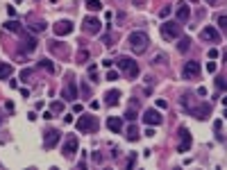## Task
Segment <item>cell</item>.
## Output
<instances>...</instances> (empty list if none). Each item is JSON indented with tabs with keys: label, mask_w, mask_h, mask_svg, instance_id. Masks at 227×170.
<instances>
[{
	"label": "cell",
	"mask_w": 227,
	"mask_h": 170,
	"mask_svg": "<svg viewBox=\"0 0 227 170\" xmlns=\"http://www.w3.org/2000/svg\"><path fill=\"white\" fill-rule=\"evenodd\" d=\"M12 73L14 68L9 64H0V80H7V77H12Z\"/></svg>",
	"instance_id": "7402d4cb"
},
{
	"label": "cell",
	"mask_w": 227,
	"mask_h": 170,
	"mask_svg": "<svg viewBox=\"0 0 227 170\" xmlns=\"http://www.w3.org/2000/svg\"><path fill=\"white\" fill-rule=\"evenodd\" d=\"M50 109H52L55 113H61V111H64V100H57V102H52V105H50Z\"/></svg>",
	"instance_id": "f546056e"
},
{
	"label": "cell",
	"mask_w": 227,
	"mask_h": 170,
	"mask_svg": "<svg viewBox=\"0 0 227 170\" xmlns=\"http://www.w3.org/2000/svg\"><path fill=\"white\" fill-rule=\"evenodd\" d=\"M179 145H177V152H188L193 145V138H191V131H188V127H179Z\"/></svg>",
	"instance_id": "52a82bcc"
},
{
	"label": "cell",
	"mask_w": 227,
	"mask_h": 170,
	"mask_svg": "<svg viewBox=\"0 0 227 170\" xmlns=\"http://www.w3.org/2000/svg\"><path fill=\"white\" fill-rule=\"evenodd\" d=\"M116 66H118V70H120L123 75H127V80H136V77H139V64L132 59V57H127V54L118 57Z\"/></svg>",
	"instance_id": "7a4b0ae2"
},
{
	"label": "cell",
	"mask_w": 227,
	"mask_h": 170,
	"mask_svg": "<svg viewBox=\"0 0 227 170\" xmlns=\"http://www.w3.org/2000/svg\"><path fill=\"white\" fill-rule=\"evenodd\" d=\"M30 30H32L34 34H39V32H43V30H45V23H43V21H39V23H32V25H30Z\"/></svg>",
	"instance_id": "4316f807"
},
{
	"label": "cell",
	"mask_w": 227,
	"mask_h": 170,
	"mask_svg": "<svg viewBox=\"0 0 227 170\" xmlns=\"http://www.w3.org/2000/svg\"><path fill=\"white\" fill-rule=\"evenodd\" d=\"M134 166H136V154L132 152L129 154V161H127V168H134Z\"/></svg>",
	"instance_id": "d590c367"
},
{
	"label": "cell",
	"mask_w": 227,
	"mask_h": 170,
	"mask_svg": "<svg viewBox=\"0 0 227 170\" xmlns=\"http://www.w3.org/2000/svg\"><path fill=\"white\" fill-rule=\"evenodd\" d=\"M188 16H191V9H188V5H186V3H179V5H177V21H179V23H186Z\"/></svg>",
	"instance_id": "ac0fdd59"
},
{
	"label": "cell",
	"mask_w": 227,
	"mask_h": 170,
	"mask_svg": "<svg viewBox=\"0 0 227 170\" xmlns=\"http://www.w3.org/2000/svg\"><path fill=\"white\" fill-rule=\"evenodd\" d=\"M107 80H109V82H116V80H118V70L107 68Z\"/></svg>",
	"instance_id": "1f68e13d"
},
{
	"label": "cell",
	"mask_w": 227,
	"mask_h": 170,
	"mask_svg": "<svg viewBox=\"0 0 227 170\" xmlns=\"http://www.w3.org/2000/svg\"><path fill=\"white\" fill-rule=\"evenodd\" d=\"M141 118H143L145 125H152V127H157V125H161V122H164V116H161L157 109H145Z\"/></svg>",
	"instance_id": "8fae6325"
},
{
	"label": "cell",
	"mask_w": 227,
	"mask_h": 170,
	"mask_svg": "<svg viewBox=\"0 0 227 170\" xmlns=\"http://www.w3.org/2000/svg\"><path fill=\"white\" fill-rule=\"evenodd\" d=\"M164 61H166V54H157L152 59V64H164Z\"/></svg>",
	"instance_id": "f35d334b"
},
{
	"label": "cell",
	"mask_w": 227,
	"mask_h": 170,
	"mask_svg": "<svg viewBox=\"0 0 227 170\" xmlns=\"http://www.w3.org/2000/svg\"><path fill=\"white\" fill-rule=\"evenodd\" d=\"M52 30H55V36H66V34L73 32V21H68V18L57 21V23L52 25Z\"/></svg>",
	"instance_id": "4fadbf2b"
},
{
	"label": "cell",
	"mask_w": 227,
	"mask_h": 170,
	"mask_svg": "<svg viewBox=\"0 0 227 170\" xmlns=\"http://www.w3.org/2000/svg\"><path fill=\"white\" fill-rule=\"evenodd\" d=\"M77 147H80V143H77V136H73V134H68L66 136V141H64V147H61V154L66 157V159H73V154L77 152Z\"/></svg>",
	"instance_id": "9c48e42d"
},
{
	"label": "cell",
	"mask_w": 227,
	"mask_h": 170,
	"mask_svg": "<svg viewBox=\"0 0 227 170\" xmlns=\"http://www.w3.org/2000/svg\"><path fill=\"white\" fill-rule=\"evenodd\" d=\"M114 64H116V61H114V59H102V66H105V68H111V66Z\"/></svg>",
	"instance_id": "b9f144b4"
},
{
	"label": "cell",
	"mask_w": 227,
	"mask_h": 170,
	"mask_svg": "<svg viewBox=\"0 0 227 170\" xmlns=\"http://www.w3.org/2000/svg\"><path fill=\"white\" fill-rule=\"evenodd\" d=\"M209 113H211V105H209V102H200V105H195L191 109V116L198 118V120H207V118H209Z\"/></svg>",
	"instance_id": "7c38bea8"
},
{
	"label": "cell",
	"mask_w": 227,
	"mask_h": 170,
	"mask_svg": "<svg viewBox=\"0 0 227 170\" xmlns=\"http://www.w3.org/2000/svg\"><path fill=\"white\" fill-rule=\"evenodd\" d=\"M132 3H134V7H143V5H145V0H132Z\"/></svg>",
	"instance_id": "7dc6e473"
},
{
	"label": "cell",
	"mask_w": 227,
	"mask_h": 170,
	"mask_svg": "<svg viewBox=\"0 0 227 170\" xmlns=\"http://www.w3.org/2000/svg\"><path fill=\"white\" fill-rule=\"evenodd\" d=\"M30 77H32V68H23L21 80H23V82H30Z\"/></svg>",
	"instance_id": "d6a6232c"
},
{
	"label": "cell",
	"mask_w": 227,
	"mask_h": 170,
	"mask_svg": "<svg viewBox=\"0 0 227 170\" xmlns=\"http://www.w3.org/2000/svg\"><path fill=\"white\" fill-rule=\"evenodd\" d=\"M207 73H216V61H209V64H207Z\"/></svg>",
	"instance_id": "ab89813d"
},
{
	"label": "cell",
	"mask_w": 227,
	"mask_h": 170,
	"mask_svg": "<svg viewBox=\"0 0 227 170\" xmlns=\"http://www.w3.org/2000/svg\"><path fill=\"white\" fill-rule=\"evenodd\" d=\"M111 41H114V36H111V34H105V36H102V43H105V45H109V48L114 45Z\"/></svg>",
	"instance_id": "e575fe53"
},
{
	"label": "cell",
	"mask_w": 227,
	"mask_h": 170,
	"mask_svg": "<svg viewBox=\"0 0 227 170\" xmlns=\"http://www.w3.org/2000/svg\"><path fill=\"white\" fill-rule=\"evenodd\" d=\"M200 39L207 41V43H220V32L216 30V27L207 25V27H202V30H200Z\"/></svg>",
	"instance_id": "30bf717a"
},
{
	"label": "cell",
	"mask_w": 227,
	"mask_h": 170,
	"mask_svg": "<svg viewBox=\"0 0 227 170\" xmlns=\"http://www.w3.org/2000/svg\"><path fill=\"white\" fill-rule=\"evenodd\" d=\"M216 21H218L220 30H223V32H227V16H225V14H218V16H216Z\"/></svg>",
	"instance_id": "83f0119b"
},
{
	"label": "cell",
	"mask_w": 227,
	"mask_h": 170,
	"mask_svg": "<svg viewBox=\"0 0 227 170\" xmlns=\"http://www.w3.org/2000/svg\"><path fill=\"white\" fill-rule=\"evenodd\" d=\"M200 61H186L182 66V80H195L200 77Z\"/></svg>",
	"instance_id": "8992f818"
},
{
	"label": "cell",
	"mask_w": 227,
	"mask_h": 170,
	"mask_svg": "<svg viewBox=\"0 0 227 170\" xmlns=\"http://www.w3.org/2000/svg\"><path fill=\"white\" fill-rule=\"evenodd\" d=\"M100 27H102V25H100L98 18H91V16L84 18V32H87V34H98Z\"/></svg>",
	"instance_id": "5bb4252c"
},
{
	"label": "cell",
	"mask_w": 227,
	"mask_h": 170,
	"mask_svg": "<svg viewBox=\"0 0 227 170\" xmlns=\"http://www.w3.org/2000/svg\"><path fill=\"white\" fill-rule=\"evenodd\" d=\"M16 3H21V0H16Z\"/></svg>",
	"instance_id": "f5cc1de1"
},
{
	"label": "cell",
	"mask_w": 227,
	"mask_h": 170,
	"mask_svg": "<svg viewBox=\"0 0 227 170\" xmlns=\"http://www.w3.org/2000/svg\"><path fill=\"white\" fill-rule=\"evenodd\" d=\"M198 95L204 98V95H207V89H204V86H200V89H198Z\"/></svg>",
	"instance_id": "bcb514c9"
},
{
	"label": "cell",
	"mask_w": 227,
	"mask_h": 170,
	"mask_svg": "<svg viewBox=\"0 0 227 170\" xmlns=\"http://www.w3.org/2000/svg\"><path fill=\"white\" fill-rule=\"evenodd\" d=\"M207 3H209V5H216V3H218V0H207Z\"/></svg>",
	"instance_id": "816d5d0a"
},
{
	"label": "cell",
	"mask_w": 227,
	"mask_h": 170,
	"mask_svg": "<svg viewBox=\"0 0 227 170\" xmlns=\"http://www.w3.org/2000/svg\"><path fill=\"white\" fill-rule=\"evenodd\" d=\"M145 136H155V129H152V125H150V127L145 129Z\"/></svg>",
	"instance_id": "c3c4849f"
},
{
	"label": "cell",
	"mask_w": 227,
	"mask_h": 170,
	"mask_svg": "<svg viewBox=\"0 0 227 170\" xmlns=\"http://www.w3.org/2000/svg\"><path fill=\"white\" fill-rule=\"evenodd\" d=\"M7 14H9V16L14 18V16H16V9H14V7H7Z\"/></svg>",
	"instance_id": "681fc988"
},
{
	"label": "cell",
	"mask_w": 227,
	"mask_h": 170,
	"mask_svg": "<svg viewBox=\"0 0 227 170\" xmlns=\"http://www.w3.org/2000/svg\"><path fill=\"white\" fill-rule=\"evenodd\" d=\"M89 93H91L89 84H82V98H89Z\"/></svg>",
	"instance_id": "74e56055"
},
{
	"label": "cell",
	"mask_w": 227,
	"mask_h": 170,
	"mask_svg": "<svg viewBox=\"0 0 227 170\" xmlns=\"http://www.w3.org/2000/svg\"><path fill=\"white\" fill-rule=\"evenodd\" d=\"M170 12H173L170 7H161V12H159V16H161V18H166V16H170Z\"/></svg>",
	"instance_id": "8d00e7d4"
},
{
	"label": "cell",
	"mask_w": 227,
	"mask_h": 170,
	"mask_svg": "<svg viewBox=\"0 0 227 170\" xmlns=\"http://www.w3.org/2000/svg\"><path fill=\"white\" fill-rule=\"evenodd\" d=\"M5 109L12 113V111H14V102H12V100H7V102H5Z\"/></svg>",
	"instance_id": "ee69618b"
},
{
	"label": "cell",
	"mask_w": 227,
	"mask_h": 170,
	"mask_svg": "<svg viewBox=\"0 0 227 170\" xmlns=\"http://www.w3.org/2000/svg\"><path fill=\"white\" fill-rule=\"evenodd\" d=\"M127 43H129V48H132L134 54H143L150 48V39H148L145 32H132L127 36Z\"/></svg>",
	"instance_id": "6da1fadb"
},
{
	"label": "cell",
	"mask_w": 227,
	"mask_h": 170,
	"mask_svg": "<svg viewBox=\"0 0 227 170\" xmlns=\"http://www.w3.org/2000/svg\"><path fill=\"white\" fill-rule=\"evenodd\" d=\"M188 48H191V39H188V36H182V41L177 43V50L179 52H188Z\"/></svg>",
	"instance_id": "603a6c76"
},
{
	"label": "cell",
	"mask_w": 227,
	"mask_h": 170,
	"mask_svg": "<svg viewBox=\"0 0 227 170\" xmlns=\"http://www.w3.org/2000/svg\"><path fill=\"white\" fill-rule=\"evenodd\" d=\"M75 59H77V64H87V61H89V52H87V50H80Z\"/></svg>",
	"instance_id": "f1b7e54d"
},
{
	"label": "cell",
	"mask_w": 227,
	"mask_h": 170,
	"mask_svg": "<svg viewBox=\"0 0 227 170\" xmlns=\"http://www.w3.org/2000/svg\"><path fill=\"white\" fill-rule=\"evenodd\" d=\"M36 48V41L32 39V36H23V43H21V48H18V50H21V52H32Z\"/></svg>",
	"instance_id": "44dd1931"
},
{
	"label": "cell",
	"mask_w": 227,
	"mask_h": 170,
	"mask_svg": "<svg viewBox=\"0 0 227 170\" xmlns=\"http://www.w3.org/2000/svg\"><path fill=\"white\" fill-rule=\"evenodd\" d=\"M59 141H61V131L59 129H45L43 131V147L45 150H52Z\"/></svg>",
	"instance_id": "ba28073f"
},
{
	"label": "cell",
	"mask_w": 227,
	"mask_h": 170,
	"mask_svg": "<svg viewBox=\"0 0 227 170\" xmlns=\"http://www.w3.org/2000/svg\"><path fill=\"white\" fill-rule=\"evenodd\" d=\"M77 98V84H75V75H68V80H66L64 89H61V100L64 102H73Z\"/></svg>",
	"instance_id": "277c9868"
},
{
	"label": "cell",
	"mask_w": 227,
	"mask_h": 170,
	"mask_svg": "<svg viewBox=\"0 0 227 170\" xmlns=\"http://www.w3.org/2000/svg\"><path fill=\"white\" fill-rule=\"evenodd\" d=\"M136 118H139V102L132 100V102H129V109L125 111V120L132 122V120H136Z\"/></svg>",
	"instance_id": "d6986e66"
},
{
	"label": "cell",
	"mask_w": 227,
	"mask_h": 170,
	"mask_svg": "<svg viewBox=\"0 0 227 170\" xmlns=\"http://www.w3.org/2000/svg\"><path fill=\"white\" fill-rule=\"evenodd\" d=\"M179 105H182V109H184L186 113H191V109L198 105V102H195V98L191 95V93H184V95L179 98Z\"/></svg>",
	"instance_id": "e0dca14e"
},
{
	"label": "cell",
	"mask_w": 227,
	"mask_h": 170,
	"mask_svg": "<svg viewBox=\"0 0 227 170\" xmlns=\"http://www.w3.org/2000/svg\"><path fill=\"white\" fill-rule=\"evenodd\" d=\"M179 32H182V25H179V21H164L161 25V36L168 41H173L179 36Z\"/></svg>",
	"instance_id": "3957f363"
},
{
	"label": "cell",
	"mask_w": 227,
	"mask_h": 170,
	"mask_svg": "<svg viewBox=\"0 0 227 170\" xmlns=\"http://www.w3.org/2000/svg\"><path fill=\"white\" fill-rule=\"evenodd\" d=\"M216 89H220V91H227V80H225V77H220V75L216 77Z\"/></svg>",
	"instance_id": "4dcf8cb0"
},
{
	"label": "cell",
	"mask_w": 227,
	"mask_h": 170,
	"mask_svg": "<svg viewBox=\"0 0 227 170\" xmlns=\"http://www.w3.org/2000/svg\"><path fill=\"white\" fill-rule=\"evenodd\" d=\"M118 102H120V91L118 89H111V91L105 93V105L107 107H116Z\"/></svg>",
	"instance_id": "9a60e30c"
},
{
	"label": "cell",
	"mask_w": 227,
	"mask_h": 170,
	"mask_svg": "<svg viewBox=\"0 0 227 170\" xmlns=\"http://www.w3.org/2000/svg\"><path fill=\"white\" fill-rule=\"evenodd\" d=\"M157 107H159V109H166V107H168V102H166V100H161V98H159V100H157Z\"/></svg>",
	"instance_id": "7bdbcfd3"
},
{
	"label": "cell",
	"mask_w": 227,
	"mask_h": 170,
	"mask_svg": "<svg viewBox=\"0 0 227 170\" xmlns=\"http://www.w3.org/2000/svg\"><path fill=\"white\" fill-rule=\"evenodd\" d=\"M87 9H89V12H100L102 3H100V0H87Z\"/></svg>",
	"instance_id": "d4e9b609"
},
{
	"label": "cell",
	"mask_w": 227,
	"mask_h": 170,
	"mask_svg": "<svg viewBox=\"0 0 227 170\" xmlns=\"http://www.w3.org/2000/svg\"><path fill=\"white\" fill-rule=\"evenodd\" d=\"M3 27L9 32H21V23H16V21H7V23H3Z\"/></svg>",
	"instance_id": "cb8c5ba5"
},
{
	"label": "cell",
	"mask_w": 227,
	"mask_h": 170,
	"mask_svg": "<svg viewBox=\"0 0 227 170\" xmlns=\"http://www.w3.org/2000/svg\"><path fill=\"white\" fill-rule=\"evenodd\" d=\"M75 127H77L80 131H96L98 129V120H96V116H91V113H84V116L77 118Z\"/></svg>",
	"instance_id": "5b68a950"
},
{
	"label": "cell",
	"mask_w": 227,
	"mask_h": 170,
	"mask_svg": "<svg viewBox=\"0 0 227 170\" xmlns=\"http://www.w3.org/2000/svg\"><path fill=\"white\" fill-rule=\"evenodd\" d=\"M107 127L114 131V134H123V118H118V116H109V118H107Z\"/></svg>",
	"instance_id": "2e32d148"
},
{
	"label": "cell",
	"mask_w": 227,
	"mask_h": 170,
	"mask_svg": "<svg viewBox=\"0 0 227 170\" xmlns=\"http://www.w3.org/2000/svg\"><path fill=\"white\" fill-rule=\"evenodd\" d=\"M223 105H225V107H227V95H223Z\"/></svg>",
	"instance_id": "f907efd6"
},
{
	"label": "cell",
	"mask_w": 227,
	"mask_h": 170,
	"mask_svg": "<svg viewBox=\"0 0 227 170\" xmlns=\"http://www.w3.org/2000/svg\"><path fill=\"white\" fill-rule=\"evenodd\" d=\"M39 66H41L43 70H48V73H52V75H55V64H52L50 59H41V61H39Z\"/></svg>",
	"instance_id": "484cf974"
},
{
	"label": "cell",
	"mask_w": 227,
	"mask_h": 170,
	"mask_svg": "<svg viewBox=\"0 0 227 170\" xmlns=\"http://www.w3.org/2000/svg\"><path fill=\"white\" fill-rule=\"evenodd\" d=\"M125 138H127V141H132V143H136V141L141 138V134H139V127L129 122V125H127V131H125Z\"/></svg>",
	"instance_id": "ffe728a7"
},
{
	"label": "cell",
	"mask_w": 227,
	"mask_h": 170,
	"mask_svg": "<svg viewBox=\"0 0 227 170\" xmlns=\"http://www.w3.org/2000/svg\"><path fill=\"white\" fill-rule=\"evenodd\" d=\"M91 159H93L96 163H102V161H105V157H102L100 152H93V154H91Z\"/></svg>",
	"instance_id": "836d02e7"
},
{
	"label": "cell",
	"mask_w": 227,
	"mask_h": 170,
	"mask_svg": "<svg viewBox=\"0 0 227 170\" xmlns=\"http://www.w3.org/2000/svg\"><path fill=\"white\" fill-rule=\"evenodd\" d=\"M43 118H45V120H52V118H55V111H52V109H50V111H45V113H43Z\"/></svg>",
	"instance_id": "f6af8a7d"
},
{
	"label": "cell",
	"mask_w": 227,
	"mask_h": 170,
	"mask_svg": "<svg viewBox=\"0 0 227 170\" xmlns=\"http://www.w3.org/2000/svg\"><path fill=\"white\" fill-rule=\"evenodd\" d=\"M218 54H220V52H218V48H211V50H209V59H216Z\"/></svg>",
	"instance_id": "60d3db41"
}]
</instances>
